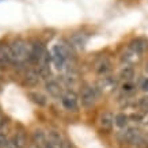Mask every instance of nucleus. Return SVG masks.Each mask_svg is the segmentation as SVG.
<instances>
[{"label":"nucleus","mask_w":148,"mask_h":148,"mask_svg":"<svg viewBox=\"0 0 148 148\" xmlns=\"http://www.w3.org/2000/svg\"><path fill=\"white\" fill-rule=\"evenodd\" d=\"M72 48L71 44H57L52 48V63L57 69H64L67 67L68 60L72 57Z\"/></svg>","instance_id":"f257e3e1"},{"label":"nucleus","mask_w":148,"mask_h":148,"mask_svg":"<svg viewBox=\"0 0 148 148\" xmlns=\"http://www.w3.org/2000/svg\"><path fill=\"white\" fill-rule=\"evenodd\" d=\"M8 46L12 52L14 58H15V65L23 64L25 61L29 60V49H30L29 42H26L22 38H15L11 44H8Z\"/></svg>","instance_id":"f03ea898"},{"label":"nucleus","mask_w":148,"mask_h":148,"mask_svg":"<svg viewBox=\"0 0 148 148\" xmlns=\"http://www.w3.org/2000/svg\"><path fill=\"white\" fill-rule=\"evenodd\" d=\"M120 140L122 143H129L133 144V145H139L140 143H143V133L140 132L139 129H135V128H128V129L122 130L121 133L118 135Z\"/></svg>","instance_id":"7ed1b4c3"},{"label":"nucleus","mask_w":148,"mask_h":148,"mask_svg":"<svg viewBox=\"0 0 148 148\" xmlns=\"http://www.w3.org/2000/svg\"><path fill=\"white\" fill-rule=\"evenodd\" d=\"M97 97H98L97 88L87 84L83 86V88L80 91V102L84 108H92L97 102Z\"/></svg>","instance_id":"20e7f679"},{"label":"nucleus","mask_w":148,"mask_h":148,"mask_svg":"<svg viewBox=\"0 0 148 148\" xmlns=\"http://www.w3.org/2000/svg\"><path fill=\"white\" fill-rule=\"evenodd\" d=\"M118 87V79L114 76H103L101 77L97 83V88H98L99 92H103V94H110Z\"/></svg>","instance_id":"39448f33"},{"label":"nucleus","mask_w":148,"mask_h":148,"mask_svg":"<svg viewBox=\"0 0 148 148\" xmlns=\"http://www.w3.org/2000/svg\"><path fill=\"white\" fill-rule=\"evenodd\" d=\"M46 52L45 45L38 40H34L33 42H30V49H29V63L38 64L40 58L42 57V54Z\"/></svg>","instance_id":"423d86ee"},{"label":"nucleus","mask_w":148,"mask_h":148,"mask_svg":"<svg viewBox=\"0 0 148 148\" xmlns=\"http://www.w3.org/2000/svg\"><path fill=\"white\" fill-rule=\"evenodd\" d=\"M61 103H63V106L65 108V110H68V112H77V109H79V98L71 90L65 91L63 94Z\"/></svg>","instance_id":"0eeeda50"},{"label":"nucleus","mask_w":148,"mask_h":148,"mask_svg":"<svg viewBox=\"0 0 148 148\" xmlns=\"http://www.w3.org/2000/svg\"><path fill=\"white\" fill-rule=\"evenodd\" d=\"M110 69H112V63L106 56H101L94 64V71L101 76H106Z\"/></svg>","instance_id":"6e6552de"},{"label":"nucleus","mask_w":148,"mask_h":148,"mask_svg":"<svg viewBox=\"0 0 148 148\" xmlns=\"http://www.w3.org/2000/svg\"><path fill=\"white\" fill-rule=\"evenodd\" d=\"M45 90L48 91V94L53 98H61L64 94L63 91V86L60 84L57 80L54 79H49V80L45 83Z\"/></svg>","instance_id":"1a4fd4ad"},{"label":"nucleus","mask_w":148,"mask_h":148,"mask_svg":"<svg viewBox=\"0 0 148 148\" xmlns=\"http://www.w3.org/2000/svg\"><path fill=\"white\" fill-rule=\"evenodd\" d=\"M88 41V36L84 33H73L69 37V44L73 49H83Z\"/></svg>","instance_id":"9d476101"},{"label":"nucleus","mask_w":148,"mask_h":148,"mask_svg":"<svg viewBox=\"0 0 148 148\" xmlns=\"http://www.w3.org/2000/svg\"><path fill=\"white\" fill-rule=\"evenodd\" d=\"M99 126L105 132H110L114 126V114L112 112H105L99 117Z\"/></svg>","instance_id":"9b49d317"},{"label":"nucleus","mask_w":148,"mask_h":148,"mask_svg":"<svg viewBox=\"0 0 148 148\" xmlns=\"http://www.w3.org/2000/svg\"><path fill=\"white\" fill-rule=\"evenodd\" d=\"M0 65H15V58L8 45H0Z\"/></svg>","instance_id":"f8f14e48"},{"label":"nucleus","mask_w":148,"mask_h":148,"mask_svg":"<svg viewBox=\"0 0 148 148\" xmlns=\"http://www.w3.org/2000/svg\"><path fill=\"white\" fill-rule=\"evenodd\" d=\"M40 73H38V71L37 69H34V68H29V69H26V72H25V75H23V82H25V84L29 86V87H34V86H37L38 83H40Z\"/></svg>","instance_id":"ddd939ff"},{"label":"nucleus","mask_w":148,"mask_h":148,"mask_svg":"<svg viewBox=\"0 0 148 148\" xmlns=\"http://www.w3.org/2000/svg\"><path fill=\"white\" fill-rule=\"evenodd\" d=\"M128 48L141 56V54H144L148 49V41L145 40V38H135V40H132L129 42V46H128Z\"/></svg>","instance_id":"4468645a"},{"label":"nucleus","mask_w":148,"mask_h":148,"mask_svg":"<svg viewBox=\"0 0 148 148\" xmlns=\"http://www.w3.org/2000/svg\"><path fill=\"white\" fill-rule=\"evenodd\" d=\"M33 144H36L37 147L40 148H45L48 145V136L45 135V132L42 129H36L32 135Z\"/></svg>","instance_id":"2eb2a0df"},{"label":"nucleus","mask_w":148,"mask_h":148,"mask_svg":"<svg viewBox=\"0 0 148 148\" xmlns=\"http://www.w3.org/2000/svg\"><path fill=\"white\" fill-rule=\"evenodd\" d=\"M140 58H141V56H140L139 53L133 52L132 49H129V48H128L121 56V60L125 63V65H133V64H137L140 61Z\"/></svg>","instance_id":"dca6fc26"},{"label":"nucleus","mask_w":148,"mask_h":148,"mask_svg":"<svg viewBox=\"0 0 148 148\" xmlns=\"http://www.w3.org/2000/svg\"><path fill=\"white\" fill-rule=\"evenodd\" d=\"M11 141L16 145V148H25L27 144V136L23 130H19V132L15 133V136H14V139Z\"/></svg>","instance_id":"f3484780"},{"label":"nucleus","mask_w":148,"mask_h":148,"mask_svg":"<svg viewBox=\"0 0 148 148\" xmlns=\"http://www.w3.org/2000/svg\"><path fill=\"white\" fill-rule=\"evenodd\" d=\"M135 76V68L132 67V65H124L121 68V71H120V77H121L122 80L125 82H132Z\"/></svg>","instance_id":"a211bd4d"},{"label":"nucleus","mask_w":148,"mask_h":148,"mask_svg":"<svg viewBox=\"0 0 148 148\" xmlns=\"http://www.w3.org/2000/svg\"><path fill=\"white\" fill-rule=\"evenodd\" d=\"M29 98L32 99L36 105H38V106H45L46 102H48V99H46L45 95L38 92V91H32V92H29Z\"/></svg>","instance_id":"6ab92c4d"},{"label":"nucleus","mask_w":148,"mask_h":148,"mask_svg":"<svg viewBox=\"0 0 148 148\" xmlns=\"http://www.w3.org/2000/svg\"><path fill=\"white\" fill-rule=\"evenodd\" d=\"M128 122H129V116H126L125 113H118L114 116V124H116L118 128H126L128 125Z\"/></svg>","instance_id":"aec40b11"},{"label":"nucleus","mask_w":148,"mask_h":148,"mask_svg":"<svg viewBox=\"0 0 148 148\" xmlns=\"http://www.w3.org/2000/svg\"><path fill=\"white\" fill-rule=\"evenodd\" d=\"M48 141L50 144L56 145V147H60V144L63 141V137L60 135V132H57V130H49V133H48Z\"/></svg>","instance_id":"412c9836"},{"label":"nucleus","mask_w":148,"mask_h":148,"mask_svg":"<svg viewBox=\"0 0 148 148\" xmlns=\"http://www.w3.org/2000/svg\"><path fill=\"white\" fill-rule=\"evenodd\" d=\"M129 118H132L135 122H139V124H143V125H147L148 126V112L133 113Z\"/></svg>","instance_id":"4be33fe9"},{"label":"nucleus","mask_w":148,"mask_h":148,"mask_svg":"<svg viewBox=\"0 0 148 148\" xmlns=\"http://www.w3.org/2000/svg\"><path fill=\"white\" fill-rule=\"evenodd\" d=\"M50 63H52V52H48V50H46L45 53L42 54V57L40 58L38 65H42V67H50Z\"/></svg>","instance_id":"5701e85b"},{"label":"nucleus","mask_w":148,"mask_h":148,"mask_svg":"<svg viewBox=\"0 0 148 148\" xmlns=\"http://www.w3.org/2000/svg\"><path fill=\"white\" fill-rule=\"evenodd\" d=\"M136 90V86L133 82H124V84L121 86V91L124 94H130Z\"/></svg>","instance_id":"b1692460"},{"label":"nucleus","mask_w":148,"mask_h":148,"mask_svg":"<svg viewBox=\"0 0 148 148\" xmlns=\"http://www.w3.org/2000/svg\"><path fill=\"white\" fill-rule=\"evenodd\" d=\"M8 144H10V140L7 137V135L3 133V132H0V148H7Z\"/></svg>","instance_id":"393cba45"},{"label":"nucleus","mask_w":148,"mask_h":148,"mask_svg":"<svg viewBox=\"0 0 148 148\" xmlns=\"http://www.w3.org/2000/svg\"><path fill=\"white\" fill-rule=\"evenodd\" d=\"M139 106L143 109L144 112H148V95L141 97V98L139 99Z\"/></svg>","instance_id":"a878e982"},{"label":"nucleus","mask_w":148,"mask_h":148,"mask_svg":"<svg viewBox=\"0 0 148 148\" xmlns=\"http://www.w3.org/2000/svg\"><path fill=\"white\" fill-rule=\"evenodd\" d=\"M140 88H141L144 92H148V77H144L143 80L140 82Z\"/></svg>","instance_id":"bb28decb"},{"label":"nucleus","mask_w":148,"mask_h":148,"mask_svg":"<svg viewBox=\"0 0 148 148\" xmlns=\"http://www.w3.org/2000/svg\"><path fill=\"white\" fill-rule=\"evenodd\" d=\"M58 148H72V144L69 140H65L64 139L63 141H61V144H60V147Z\"/></svg>","instance_id":"cd10ccee"},{"label":"nucleus","mask_w":148,"mask_h":148,"mask_svg":"<svg viewBox=\"0 0 148 148\" xmlns=\"http://www.w3.org/2000/svg\"><path fill=\"white\" fill-rule=\"evenodd\" d=\"M27 148H40V147H37L36 144H30V145H29V147Z\"/></svg>","instance_id":"c85d7f7f"},{"label":"nucleus","mask_w":148,"mask_h":148,"mask_svg":"<svg viewBox=\"0 0 148 148\" xmlns=\"http://www.w3.org/2000/svg\"><path fill=\"white\" fill-rule=\"evenodd\" d=\"M145 71L148 72V63H147V65H145Z\"/></svg>","instance_id":"c756f323"},{"label":"nucleus","mask_w":148,"mask_h":148,"mask_svg":"<svg viewBox=\"0 0 148 148\" xmlns=\"http://www.w3.org/2000/svg\"><path fill=\"white\" fill-rule=\"evenodd\" d=\"M147 148H148V147H147Z\"/></svg>","instance_id":"7c9ffc66"}]
</instances>
